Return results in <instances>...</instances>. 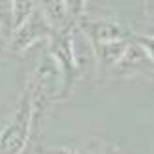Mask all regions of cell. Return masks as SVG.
<instances>
[{
  "label": "cell",
  "instance_id": "cell-1",
  "mask_svg": "<svg viewBox=\"0 0 154 154\" xmlns=\"http://www.w3.org/2000/svg\"><path fill=\"white\" fill-rule=\"evenodd\" d=\"M34 102L30 87H26L19 98L17 109L8 125L0 130V154H23L30 145V134L34 126Z\"/></svg>",
  "mask_w": 154,
  "mask_h": 154
},
{
  "label": "cell",
  "instance_id": "cell-2",
  "mask_svg": "<svg viewBox=\"0 0 154 154\" xmlns=\"http://www.w3.org/2000/svg\"><path fill=\"white\" fill-rule=\"evenodd\" d=\"M72 28L58 32L48 41V58L56 63L61 76V97L71 93L76 78H78L74 56H72Z\"/></svg>",
  "mask_w": 154,
  "mask_h": 154
},
{
  "label": "cell",
  "instance_id": "cell-3",
  "mask_svg": "<svg viewBox=\"0 0 154 154\" xmlns=\"http://www.w3.org/2000/svg\"><path fill=\"white\" fill-rule=\"evenodd\" d=\"M82 34L89 39V43L95 45H102V43H115V41H132L134 34L132 30L125 24L117 23V20L109 19H91L84 15L78 23H76Z\"/></svg>",
  "mask_w": 154,
  "mask_h": 154
},
{
  "label": "cell",
  "instance_id": "cell-4",
  "mask_svg": "<svg viewBox=\"0 0 154 154\" xmlns=\"http://www.w3.org/2000/svg\"><path fill=\"white\" fill-rule=\"evenodd\" d=\"M52 35H54V30L47 23L45 15L41 13L39 2H37V9L30 15V19L11 34V50L24 52L34 47L37 41H50Z\"/></svg>",
  "mask_w": 154,
  "mask_h": 154
},
{
  "label": "cell",
  "instance_id": "cell-5",
  "mask_svg": "<svg viewBox=\"0 0 154 154\" xmlns=\"http://www.w3.org/2000/svg\"><path fill=\"white\" fill-rule=\"evenodd\" d=\"M39 9L45 15L50 28L54 30V34L65 32L74 26L72 19L69 15V9H67V2H39Z\"/></svg>",
  "mask_w": 154,
  "mask_h": 154
},
{
  "label": "cell",
  "instance_id": "cell-6",
  "mask_svg": "<svg viewBox=\"0 0 154 154\" xmlns=\"http://www.w3.org/2000/svg\"><path fill=\"white\" fill-rule=\"evenodd\" d=\"M130 41H115V43H102L95 45V58H97V67L100 65L102 69H115V65L121 61L125 50L128 48Z\"/></svg>",
  "mask_w": 154,
  "mask_h": 154
},
{
  "label": "cell",
  "instance_id": "cell-7",
  "mask_svg": "<svg viewBox=\"0 0 154 154\" xmlns=\"http://www.w3.org/2000/svg\"><path fill=\"white\" fill-rule=\"evenodd\" d=\"M37 9V2H20V0H15L11 2V15H13V32L24 24L30 19V15Z\"/></svg>",
  "mask_w": 154,
  "mask_h": 154
},
{
  "label": "cell",
  "instance_id": "cell-8",
  "mask_svg": "<svg viewBox=\"0 0 154 154\" xmlns=\"http://www.w3.org/2000/svg\"><path fill=\"white\" fill-rule=\"evenodd\" d=\"M0 30L6 34H13V15H11V2L0 0Z\"/></svg>",
  "mask_w": 154,
  "mask_h": 154
},
{
  "label": "cell",
  "instance_id": "cell-9",
  "mask_svg": "<svg viewBox=\"0 0 154 154\" xmlns=\"http://www.w3.org/2000/svg\"><path fill=\"white\" fill-rule=\"evenodd\" d=\"M132 41L143 50V54L147 56V60L154 63V35H134Z\"/></svg>",
  "mask_w": 154,
  "mask_h": 154
},
{
  "label": "cell",
  "instance_id": "cell-10",
  "mask_svg": "<svg viewBox=\"0 0 154 154\" xmlns=\"http://www.w3.org/2000/svg\"><path fill=\"white\" fill-rule=\"evenodd\" d=\"M37 154H80L74 147H65V145H54V147H41Z\"/></svg>",
  "mask_w": 154,
  "mask_h": 154
},
{
  "label": "cell",
  "instance_id": "cell-11",
  "mask_svg": "<svg viewBox=\"0 0 154 154\" xmlns=\"http://www.w3.org/2000/svg\"><path fill=\"white\" fill-rule=\"evenodd\" d=\"M23 154H32V145H28V147L24 149V152H23Z\"/></svg>",
  "mask_w": 154,
  "mask_h": 154
}]
</instances>
